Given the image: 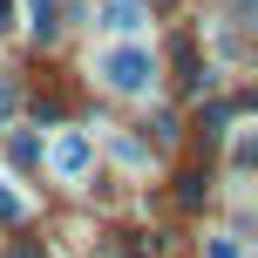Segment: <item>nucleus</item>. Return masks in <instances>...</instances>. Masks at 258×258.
<instances>
[{"mask_svg": "<svg viewBox=\"0 0 258 258\" xmlns=\"http://www.w3.org/2000/svg\"><path fill=\"white\" fill-rule=\"evenodd\" d=\"M7 218H21V197H14V190H0V224H7Z\"/></svg>", "mask_w": 258, "mask_h": 258, "instance_id": "obj_8", "label": "nucleus"}, {"mask_svg": "<svg viewBox=\"0 0 258 258\" xmlns=\"http://www.w3.org/2000/svg\"><path fill=\"white\" fill-rule=\"evenodd\" d=\"M177 68H183V89H204V75H197V48H190V41H177Z\"/></svg>", "mask_w": 258, "mask_h": 258, "instance_id": "obj_5", "label": "nucleus"}, {"mask_svg": "<svg viewBox=\"0 0 258 258\" xmlns=\"http://www.w3.org/2000/svg\"><path fill=\"white\" fill-rule=\"evenodd\" d=\"M54 170H61V177H82V170H89V143L61 136V143H54Z\"/></svg>", "mask_w": 258, "mask_h": 258, "instance_id": "obj_3", "label": "nucleus"}, {"mask_svg": "<svg viewBox=\"0 0 258 258\" xmlns=\"http://www.w3.org/2000/svg\"><path fill=\"white\" fill-rule=\"evenodd\" d=\"M109 258H129V251H109Z\"/></svg>", "mask_w": 258, "mask_h": 258, "instance_id": "obj_11", "label": "nucleus"}, {"mask_svg": "<svg viewBox=\"0 0 258 258\" xmlns=\"http://www.w3.org/2000/svg\"><path fill=\"white\" fill-rule=\"evenodd\" d=\"M143 14H150L143 0H102V21L116 27V34H136V27H143Z\"/></svg>", "mask_w": 258, "mask_h": 258, "instance_id": "obj_2", "label": "nucleus"}, {"mask_svg": "<svg viewBox=\"0 0 258 258\" xmlns=\"http://www.w3.org/2000/svg\"><path fill=\"white\" fill-rule=\"evenodd\" d=\"M143 7H150V0H143Z\"/></svg>", "mask_w": 258, "mask_h": 258, "instance_id": "obj_12", "label": "nucleus"}, {"mask_svg": "<svg viewBox=\"0 0 258 258\" xmlns=\"http://www.w3.org/2000/svg\"><path fill=\"white\" fill-rule=\"evenodd\" d=\"M27 27H34V41L48 48V41L61 34V21H54V0H27Z\"/></svg>", "mask_w": 258, "mask_h": 258, "instance_id": "obj_4", "label": "nucleus"}, {"mask_svg": "<svg viewBox=\"0 0 258 258\" xmlns=\"http://www.w3.org/2000/svg\"><path fill=\"white\" fill-rule=\"evenodd\" d=\"M7 7H14V0H0V27H7Z\"/></svg>", "mask_w": 258, "mask_h": 258, "instance_id": "obj_10", "label": "nucleus"}, {"mask_svg": "<svg viewBox=\"0 0 258 258\" xmlns=\"http://www.w3.org/2000/svg\"><path fill=\"white\" fill-rule=\"evenodd\" d=\"M150 75H156V54H150V48H109V54H102V82H109L116 95H143Z\"/></svg>", "mask_w": 258, "mask_h": 258, "instance_id": "obj_1", "label": "nucleus"}, {"mask_svg": "<svg viewBox=\"0 0 258 258\" xmlns=\"http://www.w3.org/2000/svg\"><path fill=\"white\" fill-rule=\"evenodd\" d=\"M14 163H21V170H34V163H41V143L27 136V129H21V136H14Z\"/></svg>", "mask_w": 258, "mask_h": 258, "instance_id": "obj_6", "label": "nucleus"}, {"mask_svg": "<svg viewBox=\"0 0 258 258\" xmlns=\"http://www.w3.org/2000/svg\"><path fill=\"white\" fill-rule=\"evenodd\" d=\"M7 258H48V251H41V245H27V238H21V245H14Z\"/></svg>", "mask_w": 258, "mask_h": 258, "instance_id": "obj_9", "label": "nucleus"}, {"mask_svg": "<svg viewBox=\"0 0 258 258\" xmlns=\"http://www.w3.org/2000/svg\"><path fill=\"white\" fill-rule=\"evenodd\" d=\"M204 258H238V245L231 238H204Z\"/></svg>", "mask_w": 258, "mask_h": 258, "instance_id": "obj_7", "label": "nucleus"}]
</instances>
